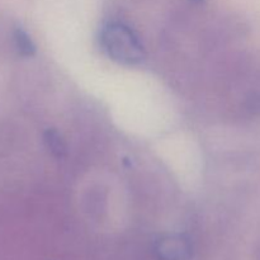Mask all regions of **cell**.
Listing matches in <instances>:
<instances>
[{
  "instance_id": "5",
  "label": "cell",
  "mask_w": 260,
  "mask_h": 260,
  "mask_svg": "<svg viewBox=\"0 0 260 260\" xmlns=\"http://www.w3.org/2000/svg\"><path fill=\"white\" fill-rule=\"evenodd\" d=\"M245 109L253 116H260V93H253L246 98Z\"/></svg>"
},
{
  "instance_id": "3",
  "label": "cell",
  "mask_w": 260,
  "mask_h": 260,
  "mask_svg": "<svg viewBox=\"0 0 260 260\" xmlns=\"http://www.w3.org/2000/svg\"><path fill=\"white\" fill-rule=\"evenodd\" d=\"M43 144L47 151L56 159H63L68 152L66 142L63 140L62 135L55 128L46 129L43 134Z\"/></svg>"
},
{
  "instance_id": "4",
  "label": "cell",
  "mask_w": 260,
  "mask_h": 260,
  "mask_svg": "<svg viewBox=\"0 0 260 260\" xmlns=\"http://www.w3.org/2000/svg\"><path fill=\"white\" fill-rule=\"evenodd\" d=\"M13 43H14L15 51L22 57H32L36 53V46L32 38L28 36L25 30L22 28H15L13 32Z\"/></svg>"
},
{
  "instance_id": "2",
  "label": "cell",
  "mask_w": 260,
  "mask_h": 260,
  "mask_svg": "<svg viewBox=\"0 0 260 260\" xmlns=\"http://www.w3.org/2000/svg\"><path fill=\"white\" fill-rule=\"evenodd\" d=\"M159 254L165 259L180 260L189 254V245L183 238L170 236L160 241Z\"/></svg>"
},
{
  "instance_id": "6",
  "label": "cell",
  "mask_w": 260,
  "mask_h": 260,
  "mask_svg": "<svg viewBox=\"0 0 260 260\" xmlns=\"http://www.w3.org/2000/svg\"><path fill=\"white\" fill-rule=\"evenodd\" d=\"M190 2H193V3H203V2H205V0H190Z\"/></svg>"
},
{
  "instance_id": "1",
  "label": "cell",
  "mask_w": 260,
  "mask_h": 260,
  "mask_svg": "<svg viewBox=\"0 0 260 260\" xmlns=\"http://www.w3.org/2000/svg\"><path fill=\"white\" fill-rule=\"evenodd\" d=\"M102 46L113 60L135 65L144 60V50L134 30L121 23L107 25L101 36Z\"/></svg>"
}]
</instances>
